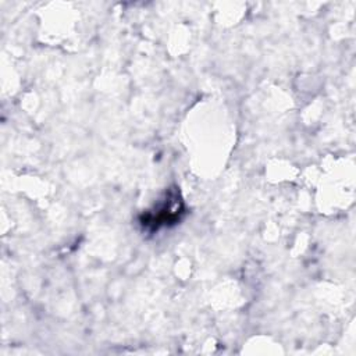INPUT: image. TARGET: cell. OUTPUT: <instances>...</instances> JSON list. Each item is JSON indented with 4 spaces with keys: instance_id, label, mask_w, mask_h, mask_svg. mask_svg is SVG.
<instances>
[{
    "instance_id": "obj_1",
    "label": "cell",
    "mask_w": 356,
    "mask_h": 356,
    "mask_svg": "<svg viewBox=\"0 0 356 356\" xmlns=\"http://www.w3.org/2000/svg\"><path fill=\"white\" fill-rule=\"evenodd\" d=\"M184 213V203L179 197V192L174 188L170 189L163 202L156 204L152 210H147L140 217V224L150 229H159L161 227L175 224L179 221Z\"/></svg>"
}]
</instances>
